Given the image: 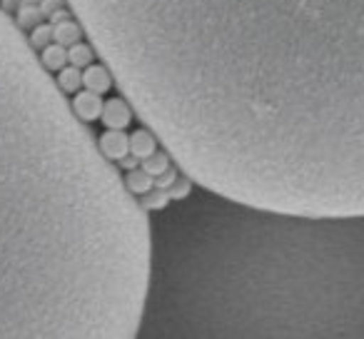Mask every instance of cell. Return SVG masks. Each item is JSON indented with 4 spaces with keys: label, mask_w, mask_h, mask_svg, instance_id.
<instances>
[{
    "label": "cell",
    "mask_w": 364,
    "mask_h": 339,
    "mask_svg": "<svg viewBox=\"0 0 364 339\" xmlns=\"http://www.w3.org/2000/svg\"><path fill=\"white\" fill-rule=\"evenodd\" d=\"M170 160L220 198L364 215V0H68Z\"/></svg>",
    "instance_id": "cell-1"
},
{
    "label": "cell",
    "mask_w": 364,
    "mask_h": 339,
    "mask_svg": "<svg viewBox=\"0 0 364 339\" xmlns=\"http://www.w3.org/2000/svg\"><path fill=\"white\" fill-rule=\"evenodd\" d=\"M150 215L0 11V339H132Z\"/></svg>",
    "instance_id": "cell-2"
},
{
    "label": "cell",
    "mask_w": 364,
    "mask_h": 339,
    "mask_svg": "<svg viewBox=\"0 0 364 339\" xmlns=\"http://www.w3.org/2000/svg\"><path fill=\"white\" fill-rule=\"evenodd\" d=\"M150 217L140 332L362 337V217L272 212L200 188Z\"/></svg>",
    "instance_id": "cell-3"
},
{
    "label": "cell",
    "mask_w": 364,
    "mask_h": 339,
    "mask_svg": "<svg viewBox=\"0 0 364 339\" xmlns=\"http://www.w3.org/2000/svg\"><path fill=\"white\" fill-rule=\"evenodd\" d=\"M105 127H115V130H125L132 122V107L127 105L125 97H110V100L102 102L100 117Z\"/></svg>",
    "instance_id": "cell-4"
},
{
    "label": "cell",
    "mask_w": 364,
    "mask_h": 339,
    "mask_svg": "<svg viewBox=\"0 0 364 339\" xmlns=\"http://www.w3.org/2000/svg\"><path fill=\"white\" fill-rule=\"evenodd\" d=\"M97 150H100L110 162H117L120 157H125L127 152H130L127 135L122 130H115V127H107V130L97 137Z\"/></svg>",
    "instance_id": "cell-5"
},
{
    "label": "cell",
    "mask_w": 364,
    "mask_h": 339,
    "mask_svg": "<svg viewBox=\"0 0 364 339\" xmlns=\"http://www.w3.org/2000/svg\"><path fill=\"white\" fill-rule=\"evenodd\" d=\"M70 107L82 122H95L102 110V97L97 95V92H90V90H85V87H80V90L75 92V100L70 102Z\"/></svg>",
    "instance_id": "cell-6"
},
{
    "label": "cell",
    "mask_w": 364,
    "mask_h": 339,
    "mask_svg": "<svg viewBox=\"0 0 364 339\" xmlns=\"http://www.w3.org/2000/svg\"><path fill=\"white\" fill-rule=\"evenodd\" d=\"M82 87H85V90H90V92H97V95L107 92L112 87L110 70H107L105 65H97V63L85 65V72H82Z\"/></svg>",
    "instance_id": "cell-7"
},
{
    "label": "cell",
    "mask_w": 364,
    "mask_h": 339,
    "mask_svg": "<svg viewBox=\"0 0 364 339\" xmlns=\"http://www.w3.org/2000/svg\"><path fill=\"white\" fill-rule=\"evenodd\" d=\"M127 145H130V155H135L137 160H142V157L152 155L160 142H157V137L152 135L147 127H140V130H135L132 135H127Z\"/></svg>",
    "instance_id": "cell-8"
},
{
    "label": "cell",
    "mask_w": 364,
    "mask_h": 339,
    "mask_svg": "<svg viewBox=\"0 0 364 339\" xmlns=\"http://www.w3.org/2000/svg\"><path fill=\"white\" fill-rule=\"evenodd\" d=\"M77 41H82V28L75 18H65V21L53 26V43H58L63 48H70Z\"/></svg>",
    "instance_id": "cell-9"
},
{
    "label": "cell",
    "mask_w": 364,
    "mask_h": 339,
    "mask_svg": "<svg viewBox=\"0 0 364 339\" xmlns=\"http://www.w3.org/2000/svg\"><path fill=\"white\" fill-rule=\"evenodd\" d=\"M43 21H46V16H43L38 0H23L21 8L16 11V26L21 28L23 33L36 28L38 23H43Z\"/></svg>",
    "instance_id": "cell-10"
},
{
    "label": "cell",
    "mask_w": 364,
    "mask_h": 339,
    "mask_svg": "<svg viewBox=\"0 0 364 339\" xmlns=\"http://www.w3.org/2000/svg\"><path fill=\"white\" fill-rule=\"evenodd\" d=\"M38 60L46 68L48 72H58L60 68L68 65V48L58 45V43H48L41 53H38Z\"/></svg>",
    "instance_id": "cell-11"
},
{
    "label": "cell",
    "mask_w": 364,
    "mask_h": 339,
    "mask_svg": "<svg viewBox=\"0 0 364 339\" xmlns=\"http://www.w3.org/2000/svg\"><path fill=\"white\" fill-rule=\"evenodd\" d=\"M55 85L60 87L65 95H70V92H77L82 87V70L68 63L65 68H60V70H58Z\"/></svg>",
    "instance_id": "cell-12"
},
{
    "label": "cell",
    "mask_w": 364,
    "mask_h": 339,
    "mask_svg": "<svg viewBox=\"0 0 364 339\" xmlns=\"http://www.w3.org/2000/svg\"><path fill=\"white\" fill-rule=\"evenodd\" d=\"M122 183H125L127 193L135 195V198H140L142 193H147V190L152 188V178L145 173V170H140V167H132V170H127V175L122 178Z\"/></svg>",
    "instance_id": "cell-13"
},
{
    "label": "cell",
    "mask_w": 364,
    "mask_h": 339,
    "mask_svg": "<svg viewBox=\"0 0 364 339\" xmlns=\"http://www.w3.org/2000/svg\"><path fill=\"white\" fill-rule=\"evenodd\" d=\"M137 203H140V208L145 210L147 215H152V212H160V210H165L167 205H170V198H167L165 190L150 188L147 193H142L140 198H137Z\"/></svg>",
    "instance_id": "cell-14"
},
{
    "label": "cell",
    "mask_w": 364,
    "mask_h": 339,
    "mask_svg": "<svg viewBox=\"0 0 364 339\" xmlns=\"http://www.w3.org/2000/svg\"><path fill=\"white\" fill-rule=\"evenodd\" d=\"M68 63H70V65H75V68H80V70H82L85 65L95 63V50H92L90 43H82V41L73 43V45L68 48Z\"/></svg>",
    "instance_id": "cell-15"
},
{
    "label": "cell",
    "mask_w": 364,
    "mask_h": 339,
    "mask_svg": "<svg viewBox=\"0 0 364 339\" xmlns=\"http://www.w3.org/2000/svg\"><path fill=\"white\" fill-rule=\"evenodd\" d=\"M170 165H172V160H170V155H167L165 150H162V152L155 150L152 155H147V157H142V160H140V170H145L150 178L162 175Z\"/></svg>",
    "instance_id": "cell-16"
},
{
    "label": "cell",
    "mask_w": 364,
    "mask_h": 339,
    "mask_svg": "<svg viewBox=\"0 0 364 339\" xmlns=\"http://www.w3.org/2000/svg\"><path fill=\"white\" fill-rule=\"evenodd\" d=\"M31 31L33 33L28 36V43H31V48L36 53H41L48 43H53V26H50V23L43 21V23H38L36 28H31Z\"/></svg>",
    "instance_id": "cell-17"
},
{
    "label": "cell",
    "mask_w": 364,
    "mask_h": 339,
    "mask_svg": "<svg viewBox=\"0 0 364 339\" xmlns=\"http://www.w3.org/2000/svg\"><path fill=\"white\" fill-rule=\"evenodd\" d=\"M195 183L188 178V175H177V180L170 185V188H165L167 198H170V203H177V200H185L190 193H193Z\"/></svg>",
    "instance_id": "cell-18"
},
{
    "label": "cell",
    "mask_w": 364,
    "mask_h": 339,
    "mask_svg": "<svg viewBox=\"0 0 364 339\" xmlns=\"http://www.w3.org/2000/svg\"><path fill=\"white\" fill-rule=\"evenodd\" d=\"M177 175H180V170H177V165H175V162H172V165L167 167L165 173L157 175V178H152V188H160V190L170 188V185L177 180Z\"/></svg>",
    "instance_id": "cell-19"
},
{
    "label": "cell",
    "mask_w": 364,
    "mask_h": 339,
    "mask_svg": "<svg viewBox=\"0 0 364 339\" xmlns=\"http://www.w3.org/2000/svg\"><path fill=\"white\" fill-rule=\"evenodd\" d=\"M38 6H41L43 16L48 18L53 11H58V8H63V6H65V0H38Z\"/></svg>",
    "instance_id": "cell-20"
},
{
    "label": "cell",
    "mask_w": 364,
    "mask_h": 339,
    "mask_svg": "<svg viewBox=\"0 0 364 339\" xmlns=\"http://www.w3.org/2000/svg\"><path fill=\"white\" fill-rule=\"evenodd\" d=\"M65 18H70V11H65V6H63V8H58V11H53L50 16H48V23H50V26H55V23L65 21Z\"/></svg>",
    "instance_id": "cell-21"
}]
</instances>
